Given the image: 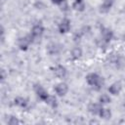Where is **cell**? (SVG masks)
I'll return each mask as SVG.
<instances>
[{"label": "cell", "mask_w": 125, "mask_h": 125, "mask_svg": "<svg viewBox=\"0 0 125 125\" xmlns=\"http://www.w3.org/2000/svg\"><path fill=\"white\" fill-rule=\"evenodd\" d=\"M113 2H114V0H104V1H103V4L101 5L100 11H101L102 13H106V12H108L109 9L111 8Z\"/></svg>", "instance_id": "cell-10"}, {"label": "cell", "mask_w": 125, "mask_h": 125, "mask_svg": "<svg viewBox=\"0 0 125 125\" xmlns=\"http://www.w3.org/2000/svg\"><path fill=\"white\" fill-rule=\"evenodd\" d=\"M88 109L92 114H99L102 109V106H101V104H99L97 103H92L89 104Z\"/></svg>", "instance_id": "cell-11"}, {"label": "cell", "mask_w": 125, "mask_h": 125, "mask_svg": "<svg viewBox=\"0 0 125 125\" xmlns=\"http://www.w3.org/2000/svg\"><path fill=\"white\" fill-rule=\"evenodd\" d=\"M19 123H21V121L15 116H11L9 118V120H8V124L9 125H16V124H19Z\"/></svg>", "instance_id": "cell-19"}, {"label": "cell", "mask_w": 125, "mask_h": 125, "mask_svg": "<svg viewBox=\"0 0 125 125\" xmlns=\"http://www.w3.org/2000/svg\"><path fill=\"white\" fill-rule=\"evenodd\" d=\"M53 71H54L55 75L57 77H59V78H63L66 75V69H65V67L62 66V65H61V64L60 65H57L53 69Z\"/></svg>", "instance_id": "cell-7"}, {"label": "cell", "mask_w": 125, "mask_h": 125, "mask_svg": "<svg viewBox=\"0 0 125 125\" xmlns=\"http://www.w3.org/2000/svg\"><path fill=\"white\" fill-rule=\"evenodd\" d=\"M45 102H46L50 106H52V107H57V105H58L57 99H56L54 96H48V98L46 99Z\"/></svg>", "instance_id": "cell-17"}, {"label": "cell", "mask_w": 125, "mask_h": 125, "mask_svg": "<svg viewBox=\"0 0 125 125\" xmlns=\"http://www.w3.org/2000/svg\"><path fill=\"white\" fill-rule=\"evenodd\" d=\"M55 91L59 96H64L68 90V87L65 83H59L55 86Z\"/></svg>", "instance_id": "cell-4"}, {"label": "cell", "mask_w": 125, "mask_h": 125, "mask_svg": "<svg viewBox=\"0 0 125 125\" xmlns=\"http://www.w3.org/2000/svg\"><path fill=\"white\" fill-rule=\"evenodd\" d=\"M81 55H82V50L79 47H75V48L72 49V51H71V58L73 60L79 59L81 57Z\"/></svg>", "instance_id": "cell-15"}, {"label": "cell", "mask_w": 125, "mask_h": 125, "mask_svg": "<svg viewBox=\"0 0 125 125\" xmlns=\"http://www.w3.org/2000/svg\"><path fill=\"white\" fill-rule=\"evenodd\" d=\"M34 89H35V92H36L37 96H38L41 100L46 101V99H47L48 96H49V94L46 92V90H45L41 85H35Z\"/></svg>", "instance_id": "cell-5"}, {"label": "cell", "mask_w": 125, "mask_h": 125, "mask_svg": "<svg viewBox=\"0 0 125 125\" xmlns=\"http://www.w3.org/2000/svg\"><path fill=\"white\" fill-rule=\"evenodd\" d=\"M121 84L119 82H115V83H112L109 87H108V92L112 95H118L121 91Z\"/></svg>", "instance_id": "cell-9"}, {"label": "cell", "mask_w": 125, "mask_h": 125, "mask_svg": "<svg viewBox=\"0 0 125 125\" xmlns=\"http://www.w3.org/2000/svg\"><path fill=\"white\" fill-rule=\"evenodd\" d=\"M32 36H25L19 39V47L21 50H26L29 43L32 41Z\"/></svg>", "instance_id": "cell-3"}, {"label": "cell", "mask_w": 125, "mask_h": 125, "mask_svg": "<svg viewBox=\"0 0 125 125\" xmlns=\"http://www.w3.org/2000/svg\"><path fill=\"white\" fill-rule=\"evenodd\" d=\"M72 7H73L74 10H76V11H80V12H81V11L84 10L85 5H84V3H83L82 0H75L74 3H73V5H72Z\"/></svg>", "instance_id": "cell-16"}, {"label": "cell", "mask_w": 125, "mask_h": 125, "mask_svg": "<svg viewBox=\"0 0 125 125\" xmlns=\"http://www.w3.org/2000/svg\"><path fill=\"white\" fill-rule=\"evenodd\" d=\"M43 31H44L43 26L41 24H36L31 29V36L33 38H39L43 34Z\"/></svg>", "instance_id": "cell-6"}, {"label": "cell", "mask_w": 125, "mask_h": 125, "mask_svg": "<svg viewBox=\"0 0 125 125\" xmlns=\"http://www.w3.org/2000/svg\"><path fill=\"white\" fill-rule=\"evenodd\" d=\"M100 116L103 118V119H109L110 117H111V111L108 109V108H103L102 107V109H101V111H100Z\"/></svg>", "instance_id": "cell-14"}, {"label": "cell", "mask_w": 125, "mask_h": 125, "mask_svg": "<svg viewBox=\"0 0 125 125\" xmlns=\"http://www.w3.org/2000/svg\"><path fill=\"white\" fill-rule=\"evenodd\" d=\"M102 36H103V41L105 42V43H108L112 37H113V33L110 29L108 28H104L103 31H102Z\"/></svg>", "instance_id": "cell-8"}, {"label": "cell", "mask_w": 125, "mask_h": 125, "mask_svg": "<svg viewBox=\"0 0 125 125\" xmlns=\"http://www.w3.org/2000/svg\"><path fill=\"white\" fill-rule=\"evenodd\" d=\"M1 79H2V80L5 79V71H4L3 69L1 70Z\"/></svg>", "instance_id": "cell-21"}, {"label": "cell", "mask_w": 125, "mask_h": 125, "mask_svg": "<svg viewBox=\"0 0 125 125\" xmlns=\"http://www.w3.org/2000/svg\"><path fill=\"white\" fill-rule=\"evenodd\" d=\"M70 29V21L68 19H63L59 24V30L61 33H66Z\"/></svg>", "instance_id": "cell-2"}, {"label": "cell", "mask_w": 125, "mask_h": 125, "mask_svg": "<svg viewBox=\"0 0 125 125\" xmlns=\"http://www.w3.org/2000/svg\"><path fill=\"white\" fill-rule=\"evenodd\" d=\"M86 81L89 85L93 86L96 90H100L104 84L103 78L101 76H99L97 73H89L86 76Z\"/></svg>", "instance_id": "cell-1"}, {"label": "cell", "mask_w": 125, "mask_h": 125, "mask_svg": "<svg viewBox=\"0 0 125 125\" xmlns=\"http://www.w3.org/2000/svg\"><path fill=\"white\" fill-rule=\"evenodd\" d=\"M64 2V0H52V3L56 4V5H62Z\"/></svg>", "instance_id": "cell-20"}, {"label": "cell", "mask_w": 125, "mask_h": 125, "mask_svg": "<svg viewBox=\"0 0 125 125\" xmlns=\"http://www.w3.org/2000/svg\"><path fill=\"white\" fill-rule=\"evenodd\" d=\"M99 101H100V103H101L102 104H108V103H110L111 100H110V97H109L108 95L103 94L102 96H100Z\"/></svg>", "instance_id": "cell-18"}, {"label": "cell", "mask_w": 125, "mask_h": 125, "mask_svg": "<svg viewBox=\"0 0 125 125\" xmlns=\"http://www.w3.org/2000/svg\"><path fill=\"white\" fill-rule=\"evenodd\" d=\"M14 104L18 106H21V107H25L27 105V100L24 99V98H21V97H17L15 100H14Z\"/></svg>", "instance_id": "cell-12"}, {"label": "cell", "mask_w": 125, "mask_h": 125, "mask_svg": "<svg viewBox=\"0 0 125 125\" xmlns=\"http://www.w3.org/2000/svg\"><path fill=\"white\" fill-rule=\"evenodd\" d=\"M48 53L51 54V55H56L60 52V47L58 44H55V43H51L49 46H48Z\"/></svg>", "instance_id": "cell-13"}]
</instances>
